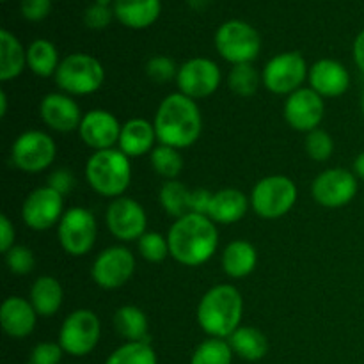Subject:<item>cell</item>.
Masks as SVG:
<instances>
[{
	"mask_svg": "<svg viewBox=\"0 0 364 364\" xmlns=\"http://www.w3.org/2000/svg\"><path fill=\"white\" fill-rule=\"evenodd\" d=\"M156 141L159 139H156L155 124L149 123L148 119H142V117H134V119H128L121 127L117 146L127 156L137 159V156L146 155V153H151L155 149Z\"/></svg>",
	"mask_w": 364,
	"mask_h": 364,
	"instance_id": "7402d4cb",
	"label": "cell"
},
{
	"mask_svg": "<svg viewBox=\"0 0 364 364\" xmlns=\"http://www.w3.org/2000/svg\"><path fill=\"white\" fill-rule=\"evenodd\" d=\"M223 82V73L217 63L206 57H194L178 68V92L192 100H203L212 96Z\"/></svg>",
	"mask_w": 364,
	"mask_h": 364,
	"instance_id": "4fadbf2b",
	"label": "cell"
},
{
	"mask_svg": "<svg viewBox=\"0 0 364 364\" xmlns=\"http://www.w3.org/2000/svg\"><path fill=\"white\" fill-rule=\"evenodd\" d=\"M85 178L96 194L110 199L121 198L132 181L130 156L119 148L95 151L85 164Z\"/></svg>",
	"mask_w": 364,
	"mask_h": 364,
	"instance_id": "277c9868",
	"label": "cell"
},
{
	"mask_svg": "<svg viewBox=\"0 0 364 364\" xmlns=\"http://www.w3.org/2000/svg\"><path fill=\"white\" fill-rule=\"evenodd\" d=\"M359 191L358 176L354 171L333 167L315 178L311 185V194L318 205L326 208H341L355 198Z\"/></svg>",
	"mask_w": 364,
	"mask_h": 364,
	"instance_id": "2e32d148",
	"label": "cell"
},
{
	"mask_svg": "<svg viewBox=\"0 0 364 364\" xmlns=\"http://www.w3.org/2000/svg\"><path fill=\"white\" fill-rule=\"evenodd\" d=\"M309 87L323 100L338 98L350 87V73L341 63L334 59H320L309 68Z\"/></svg>",
	"mask_w": 364,
	"mask_h": 364,
	"instance_id": "ffe728a7",
	"label": "cell"
},
{
	"mask_svg": "<svg viewBox=\"0 0 364 364\" xmlns=\"http://www.w3.org/2000/svg\"><path fill=\"white\" fill-rule=\"evenodd\" d=\"M2 2H6V0H2Z\"/></svg>",
	"mask_w": 364,
	"mask_h": 364,
	"instance_id": "f5cc1de1",
	"label": "cell"
},
{
	"mask_svg": "<svg viewBox=\"0 0 364 364\" xmlns=\"http://www.w3.org/2000/svg\"><path fill=\"white\" fill-rule=\"evenodd\" d=\"M75 176L71 174V171H68L66 167H60V169H55L48 176V187H52L53 191L59 192L60 196H68L75 188Z\"/></svg>",
	"mask_w": 364,
	"mask_h": 364,
	"instance_id": "7bdbcfd3",
	"label": "cell"
},
{
	"mask_svg": "<svg viewBox=\"0 0 364 364\" xmlns=\"http://www.w3.org/2000/svg\"><path fill=\"white\" fill-rule=\"evenodd\" d=\"M188 2H191V6L196 7V9H201V7L205 6V4L208 2V0H188Z\"/></svg>",
	"mask_w": 364,
	"mask_h": 364,
	"instance_id": "681fc988",
	"label": "cell"
},
{
	"mask_svg": "<svg viewBox=\"0 0 364 364\" xmlns=\"http://www.w3.org/2000/svg\"><path fill=\"white\" fill-rule=\"evenodd\" d=\"M361 112L364 116V87H363V92H361Z\"/></svg>",
	"mask_w": 364,
	"mask_h": 364,
	"instance_id": "f907efd6",
	"label": "cell"
},
{
	"mask_svg": "<svg viewBox=\"0 0 364 364\" xmlns=\"http://www.w3.org/2000/svg\"><path fill=\"white\" fill-rule=\"evenodd\" d=\"M114 327L117 334L127 341H148L149 343V323L148 316L137 306H121L114 313Z\"/></svg>",
	"mask_w": 364,
	"mask_h": 364,
	"instance_id": "f1b7e54d",
	"label": "cell"
},
{
	"mask_svg": "<svg viewBox=\"0 0 364 364\" xmlns=\"http://www.w3.org/2000/svg\"><path fill=\"white\" fill-rule=\"evenodd\" d=\"M149 162H151L153 171L159 176L166 178V181L178 180L181 169H183V156H181L180 149L166 144L155 146V149L149 153Z\"/></svg>",
	"mask_w": 364,
	"mask_h": 364,
	"instance_id": "1f68e13d",
	"label": "cell"
},
{
	"mask_svg": "<svg viewBox=\"0 0 364 364\" xmlns=\"http://www.w3.org/2000/svg\"><path fill=\"white\" fill-rule=\"evenodd\" d=\"M59 244L66 255L73 258L85 256L95 247L96 235H98V224L91 210L82 206H71L64 212L59 226Z\"/></svg>",
	"mask_w": 364,
	"mask_h": 364,
	"instance_id": "9c48e42d",
	"label": "cell"
},
{
	"mask_svg": "<svg viewBox=\"0 0 364 364\" xmlns=\"http://www.w3.org/2000/svg\"><path fill=\"white\" fill-rule=\"evenodd\" d=\"M354 174L358 176V180L364 181V151L359 153L354 160Z\"/></svg>",
	"mask_w": 364,
	"mask_h": 364,
	"instance_id": "7dc6e473",
	"label": "cell"
},
{
	"mask_svg": "<svg viewBox=\"0 0 364 364\" xmlns=\"http://www.w3.org/2000/svg\"><path fill=\"white\" fill-rule=\"evenodd\" d=\"M233 355L228 340L210 338L199 343V347L192 354L191 364H231Z\"/></svg>",
	"mask_w": 364,
	"mask_h": 364,
	"instance_id": "e575fe53",
	"label": "cell"
},
{
	"mask_svg": "<svg viewBox=\"0 0 364 364\" xmlns=\"http://www.w3.org/2000/svg\"><path fill=\"white\" fill-rule=\"evenodd\" d=\"M28 301L34 306L36 313L43 318H50L60 309L64 301V290L59 279L53 276H39L32 283Z\"/></svg>",
	"mask_w": 364,
	"mask_h": 364,
	"instance_id": "484cf974",
	"label": "cell"
},
{
	"mask_svg": "<svg viewBox=\"0 0 364 364\" xmlns=\"http://www.w3.org/2000/svg\"><path fill=\"white\" fill-rule=\"evenodd\" d=\"M134 255L123 245H112L100 252L91 267V277L103 290H117L132 279L135 272Z\"/></svg>",
	"mask_w": 364,
	"mask_h": 364,
	"instance_id": "7c38bea8",
	"label": "cell"
},
{
	"mask_svg": "<svg viewBox=\"0 0 364 364\" xmlns=\"http://www.w3.org/2000/svg\"><path fill=\"white\" fill-rule=\"evenodd\" d=\"M231 350L235 355L245 359V361H259L269 352V340L265 334L256 327L240 326L230 338H228Z\"/></svg>",
	"mask_w": 364,
	"mask_h": 364,
	"instance_id": "83f0119b",
	"label": "cell"
},
{
	"mask_svg": "<svg viewBox=\"0 0 364 364\" xmlns=\"http://www.w3.org/2000/svg\"><path fill=\"white\" fill-rule=\"evenodd\" d=\"M6 265L16 276H27L36 269L34 252L25 245H14L6 252Z\"/></svg>",
	"mask_w": 364,
	"mask_h": 364,
	"instance_id": "f35d334b",
	"label": "cell"
},
{
	"mask_svg": "<svg viewBox=\"0 0 364 364\" xmlns=\"http://www.w3.org/2000/svg\"><path fill=\"white\" fill-rule=\"evenodd\" d=\"M137 245L142 258L149 263H162L167 256H171L167 237L155 233V231H146L137 240Z\"/></svg>",
	"mask_w": 364,
	"mask_h": 364,
	"instance_id": "d590c367",
	"label": "cell"
},
{
	"mask_svg": "<svg viewBox=\"0 0 364 364\" xmlns=\"http://www.w3.org/2000/svg\"><path fill=\"white\" fill-rule=\"evenodd\" d=\"M215 48L224 60L237 64L252 63L262 50V38L252 25L242 20H230L215 32Z\"/></svg>",
	"mask_w": 364,
	"mask_h": 364,
	"instance_id": "52a82bcc",
	"label": "cell"
},
{
	"mask_svg": "<svg viewBox=\"0 0 364 364\" xmlns=\"http://www.w3.org/2000/svg\"><path fill=\"white\" fill-rule=\"evenodd\" d=\"M63 348L53 341H41L36 345L28 358V364H59L63 359Z\"/></svg>",
	"mask_w": 364,
	"mask_h": 364,
	"instance_id": "ab89813d",
	"label": "cell"
},
{
	"mask_svg": "<svg viewBox=\"0 0 364 364\" xmlns=\"http://www.w3.org/2000/svg\"><path fill=\"white\" fill-rule=\"evenodd\" d=\"M334 151V141L326 130H316L309 132L306 135V153L311 160L315 162H326V160L331 159Z\"/></svg>",
	"mask_w": 364,
	"mask_h": 364,
	"instance_id": "8d00e7d4",
	"label": "cell"
},
{
	"mask_svg": "<svg viewBox=\"0 0 364 364\" xmlns=\"http://www.w3.org/2000/svg\"><path fill=\"white\" fill-rule=\"evenodd\" d=\"M146 75L155 84H167L171 80H176L178 68L171 57L166 55H153L146 63Z\"/></svg>",
	"mask_w": 364,
	"mask_h": 364,
	"instance_id": "74e56055",
	"label": "cell"
},
{
	"mask_svg": "<svg viewBox=\"0 0 364 364\" xmlns=\"http://www.w3.org/2000/svg\"><path fill=\"white\" fill-rule=\"evenodd\" d=\"M297 196V185L291 178L272 174V176L262 178L252 187L249 199H251V208L255 210L256 215L274 220L284 217L294 208Z\"/></svg>",
	"mask_w": 364,
	"mask_h": 364,
	"instance_id": "8992f818",
	"label": "cell"
},
{
	"mask_svg": "<svg viewBox=\"0 0 364 364\" xmlns=\"http://www.w3.org/2000/svg\"><path fill=\"white\" fill-rule=\"evenodd\" d=\"M212 198L213 194L210 191H206V188H196V191H191V198H188V213L208 215Z\"/></svg>",
	"mask_w": 364,
	"mask_h": 364,
	"instance_id": "ee69618b",
	"label": "cell"
},
{
	"mask_svg": "<svg viewBox=\"0 0 364 364\" xmlns=\"http://www.w3.org/2000/svg\"><path fill=\"white\" fill-rule=\"evenodd\" d=\"M60 59L57 46L48 39H34L27 48V66L41 78L55 77Z\"/></svg>",
	"mask_w": 364,
	"mask_h": 364,
	"instance_id": "f546056e",
	"label": "cell"
},
{
	"mask_svg": "<svg viewBox=\"0 0 364 364\" xmlns=\"http://www.w3.org/2000/svg\"><path fill=\"white\" fill-rule=\"evenodd\" d=\"M52 9V0H21V16L28 21H41L48 16Z\"/></svg>",
	"mask_w": 364,
	"mask_h": 364,
	"instance_id": "b9f144b4",
	"label": "cell"
},
{
	"mask_svg": "<svg viewBox=\"0 0 364 364\" xmlns=\"http://www.w3.org/2000/svg\"><path fill=\"white\" fill-rule=\"evenodd\" d=\"M352 53H354V63L355 66L364 73V28L358 34L354 41V48H352Z\"/></svg>",
	"mask_w": 364,
	"mask_h": 364,
	"instance_id": "bcb514c9",
	"label": "cell"
},
{
	"mask_svg": "<svg viewBox=\"0 0 364 364\" xmlns=\"http://www.w3.org/2000/svg\"><path fill=\"white\" fill-rule=\"evenodd\" d=\"M171 258L185 267H201L219 247V231L208 215L187 213L173 223L169 233Z\"/></svg>",
	"mask_w": 364,
	"mask_h": 364,
	"instance_id": "7a4b0ae2",
	"label": "cell"
},
{
	"mask_svg": "<svg viewBox=\"0 0 364 364\" xmlns=\"http://www.w3.org/2000/svg\"><path fill=\"white\" fill-rule=\"evenodd\" d=\"M105 364H159L148 341H127L107 358Z\"/></svg>",
	"mask_w": 364,
	"mask_h": 364,
	"instance_id": "d6a6232c",
	"label": "cell"
},
{
	"mask_svg": "<svg viewBox=\"0 0 364 364\" xmlns=\"http://www.w3.org/2000/svg\"><path fill=\"white\" fill-rule=\"evenodd\" d=\"M105 224L110 235H114L117 240L134 242L146 233L148 215L141 203L121 196L110 201L105 213Z\"/></svg>",
	"mask_w": 364,
	"mask_h": 364,
	"instance_id": "9a60e30c",
	"label": "cell"
},
{
	"mask_svg": "<svg viewBox=\"0 0 364 364\" xmlns=\"http://www.w3.org/2000/svg\"><path fill=\"white\" fill-rule=\"evenodd\" d=\"M38 313L28 299L7 297L0 308V323L4 333L14 340H21L34 333Z\"/></svg>",
	"mask_w": 364,
	"mask_h": 364,
	"instance_id": "44dd1931",
	"label": "cell"
},
{
	"mask_svg": "<svg viewBox=\"0 0 364 364\" xmlns=\"http://www.w3.org/2000/svg\"><path fill=\"white\" fill-rule=\"evenodd\" d=\"M188 198H191V188L185 187V183L178 180H169L162 185L159 192V199L166 213L174 219L187 215L188 213Z\"/></svg>",
	"mask_w": 364,
	"mask_h": 364,
	"instance_id": "4dcf8cb0",
	"label": "cell"
},
{
	"mask_svg": "<svg viewBox=\"0 0 364 364\" xmlns=\"http://www.w3.org/2000/svg\"><path fill=\"white\" fill-rule=\"evenodd\" d=\"M121 127L112 112L105 109H92L84 114L82 123L78 127V135L82 142L95 151L112 149L119 142Z\"/></svg>",
	"mask_w": 364,
	"mask_h": 364,
	"instance_id": "ac0fdd59",
	"label": "cell"
},
{
	"mask_svg": "<svg viewBox=\"0 0 364 364\" xmlns=\"http://www.w3.org/2000/svg\"><path fill=\"white\" fill-rule=\"evenodd\" d=\"M223 270L231 279H242L255 272L258 265V251L247 240H233L223 252Z\"/></svg>",
	"mask_w": 364,
	"mask_h": 364,
	"instance_id": "cb8c5ba5",
	"label": "cell"
},
{
	"mask_svg": "<svg viewBox=\"0 0 364 364\" xmlns=\"http://www.w3.org/2000/svg\"><path fill=\"white\" fill-rule=\"evenodd\" d=\"M14 238H16V230H14L9 217L2 213L0 215V251L4 255L14 247Z\"/></svg>",
	"mask_w": 364,
	"mask_h": 364,
	"instance_id": "f6af8a7d",
	"label": "cell"
},
{
	"mask_svg": "<svg viewBox=\"0 0 364 364\" xmlns=\"http://www.w3.org/2000/svg\"><path fill=\"white\" fill-rule=\"evenodd\" d=\"M55 141L43 130L23 132L11 146V160L21 173H43L55 162Z\"/></svg>",
	"mask_w": 364,
	"mask_h": 364,
	"instance_id": "30bf717a",
	"label": "cell"
},
{
	"mask_svg": "<svg viewBox=\"0 0 364 364\" xmlns=\"http://www.w3.org/2000/svg\"><path fill=\"white\" fill-rule=\"evenodd\" d=\"M114 16L130 28H146L160 16V0H114Z\"/></svg>",
	"mask_w": 364,
	"mask_h": 364,
	"instance_id": "d4e9b609",
	"label": "cell"
},
{
	"mask_svg": "<svg viewBox=\"0 0 364 364\" xmlns=\"http://www.w3.org/2000/svg\"><path fill=\"white\" fill-rule=\"evenodd\" d=\"M309 68L299 52H283L274 55L262 71V82L274 95L290 96L308 80Z\"/></svg>",
	"mask_w": 364,
	"mask_h": 364,
	"instance_id": "8fae6325",
	"label": "cell"
},
{
	"mask_svg": "<svg viewBox=\"0 0 364 364\" xmlns=\"http://www.w3.org/2000/svg\"><path fill=\"white\" fill-rule=\"evenodd\" d=\"M64 196L52 187H39L25 198L21 205V220L34 231H48L59 226L64 215Z\"/></svg>",
	"mask_w": 364,
	"mask_h": 364,
	"instance_id": "5bb4252c",
	"label": "cell"
},
{
	"mask_svg": "<svg viewBox=\"0 0 364 364\" xmlns=\"http://www.w3.org/2000/svg\"><path fill=\"white\" fill-rule=\"evenodd\" d=\"M196 316L210 338L228 340L242 323L244 299L233 284H217L203 295Z\"/></svg>",
	"mask_w": 364,
	"mask_h": 364,
	"instance_id": "3957f363",
	"label": "cell"
},
{
	"mask_svg": "<svg viewBox=\"0 0 364 364\" xmlns=\"http://www.w3.org/2000/svg\"><path fill=\"white\" fill-rule=\"evenodd\" d=\"M39 116L43 123L53 132L70 134L78 132L84 114L80 112L78 103L66 92H48L39 103Z\"/></svg>",
	"mask_w": 364,
	"mask_h": 364,
	"instance_id": "d6986e66",
	"label": "cell"
},
{
	"mask_svg": "<svg viewBox=\"0 0 364 364\" xmlns=\"http://www.w3.org/2000/svg\"><path fill=\"white\" fill-rule=\"evenodd\" d=\"M27 66V50L7 28L0 31V80H14Z\"/></svg>",
	"mask_w": 364,
	"mask_h": 364,
	"instance_id": "4316f807",
	"label": "cell"
},
{
	"mask_svg": "<svg viewBox=\"0 0 364 364\" xmlns=\"http://www.w3.org/2000/svg\"><path fill=\"white\" fill-rule=\"evenodd\" d=\"M283 116L294 130L309 134V132L316 130L323 121L326 102L311 87H301L299 91L287 96Z\"/></svg>",
	"mask_w": 364,
	"mask_h": 364,
	"instance_id": "e0dca14e",
	"label": "cell"
},
{
	"mask_svg": "<svg viewBox=\"0 0 364 364\" xmlns=\"http://www.w3.org/2000/svg\"><path fill=\"white\" fill-rule=\"evenodd\" d=\"M0 116H7V92L0 91Z\"/></svg>",
	"mask_w": 364,
	"mask_h": 364,
	"instance_id": "c3c4849f",
	"label": "cell"
},
{
	"mask_svg": "<svg viewBox=\"0 0 364 364\" xmlns=\"http://www.w3.org/2000/svg\"><path fill=\"white\" fill-rule=\"evenodd\" d=\"M251 206V199L238 188H223L215 192L210 205L208 217L215 224H235L242 220Z\"/></svg>",
	"mask_w": 364,
	"mask_h": 364,
	"instance_id": "603a6c76",
	"label": "cell"
},
{
	"mask_svg": "<svg viewBox=\"0 0 364 364\" xmlns=\"http://www.w3.org/2000/svg\"><path fill=\"white\" fill-rule=\"evenodd\" d=\"M96 2H98V4H103V6H109V4L112 2V0H96Z\"/></svg>",
	"mask_w": 364,
	"mask_h": 364,
	"instance_id": "816d5d0a",
	"label": "cell"
},
{
	"mask_svg": "<svg viewBox=\"0 0 364 364\" xmlns=\"http://www.w3.org/2000/svg\"><path fill=\"white\" fill-rule=\"evenodd\" d=\"M102 336V323L91 309H75L64 318L59 331V345L66 354L84 358L91 354Z\"/></svg>",
	"mask_w": 364,
	"mask_h": 364,
	"instance_id": "ba28073f",
	"label": "cell"
},
{
	"mask_svg": "<svg viewBox=\"0 0 364 364\" xmlns=\"http://www.w3.org/2000/svg\"><path fill=\"white\" fill-rule=\"evenodd\" d=\"M55 84L70 96H85L100 91L105 82L103 64L89 53H71L60 60L55 73Z\"/></svg>",
	"mask_w": 364,
	"mask_h": 364,
	"instance_id": "5b68a950",
	"label": "cell"
},
{
	"mask_svg": "<svg viewBox=\"0 0 364 364\" xmlns=\"http://www.w3.org/2000/svg\"><path fill=\"white\" fill-rule=\"evenodd\" d=\"M153 124L159 144L183 149L194 146L201 137L203 116L196 100L173 92L160 102Z\"/></svg>",
	"mask_w": 364,
	"mask_h": 364,
	"instance_id": "6da1fadb",
	"label": "cell"
},
{
	"mask_svg": "<svg viewBox=\"0 0 364 364\" xmlns=\"http://www.w3.org/2000/svg\"><path fill=\"white\" fill-rule=\"evenodd\" d=\"M259 84H263L262 75L252 66V63L237 64L228 75V85L240 98H252L259 89Z\"/></svg>",
	"mask_w": 364,
	"mask_h": 364,
	"instance_id": "836d02e7",
	"label": "cell"
},
{
	"mask_svg": "<svg viewBox=\"0 0 364 364\" xmlns=\"http://www.w3.org/2000/svg\"><path fill=\"white\" fill-rule=\"evenodd\" d=\"M114 9H110L109 6H103V4L95 2L92 6H89L84 13V23L87 25L92 31H102V28L109 27V23L112 21Z\"/></svg>",
	"mask_w": 364,
	"mask_h": 364,
	"instance_id": "60d3db41",
	"label": "cell"
}]
</instances>
